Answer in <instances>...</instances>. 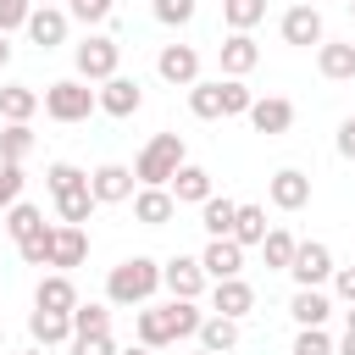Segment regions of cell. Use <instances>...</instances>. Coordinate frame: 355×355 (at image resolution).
<instances>
[{
    "label": "cell",
    "mask_w": 355,
    "mask_h": 355,
    "mask_svg": "<svg viewBox=\"0 0 355 355\" xmlns=\"http://www.w3.org/2000/svg\"><path fill=\"white\" fill-rule=\"evenodd\" d=\"M155 288H161V261H150V255H128L105 277V300L111 305H150Z\"/></svg>",
    "instance_id": "obj_1"
},
{
    "label": "cell",
    "mask_w": 355,
    "mask_h": 355,
    "mask_svg": "<svg viewBox=\"0 0 355 355\" xmlns=\"http://www.w3.org/2000/svg\"><path fill=\"white\" fill-rule=\"evenodd\" d=\"M183 161H189V155H183V133H155V139L139 150L133 178H139L144 189H166V183H172V172H178Z\"/></svg>",
    "instance_id": "obj_2"
},
{
    "label": "cell",
    "mask_w": 355,
    "mask_h": 355,
    "mask_svg": "<svg viewBox=\"0 0 355 355\" xmlns=\"http://www.w3.org/2000/svg\"><path fill=\"white\" fill-rule=\"evenodd\" d=\"M89 111H100V89H89L83 78H55L44 89V116L50 122H89Z\"/></svg>",
    "instance_id": "obj_3"
},
{
    "label": "cell",
    "mask_w": 355,
    "mask_h": 355,
    "mask_svg": "<svg viewBox=\"0 0 355 355\" xmlns=\"http://www.w3.org/2000/svg\"><path fill=\"white\" fill-rule=\"evenodd\" d=\"M72 67H78L83 83H105V78H116V67H122V44H116L111 33H89L83 44H72Z\"/></svg>",
    "instance_id": "obj_4"
},
{
    "label": "cell",
    "mask_w": 355,
    "mask_h": 355,
    "mask_svg": "<svg viewBox=\"0 0 355 355\" xmlns=\"http://www.w3.org/2000/svg\"><path fill=\"white\" fill-rule=\"evenodd\" d=\"M288 277H294L300 288H322V283H333V250H327L322 239H305V244L294 250V261H288Z\"/></svg>",
    "instance_id": "obj_5"
},
{
    "label": "cell",
    "mask_w": 355,
    "mask_h": 355,
    "mask_svg": "<svg viewBox=\"0 0 355 355\" xmlns=\"http://www.w3.org/2000/svg\"><path fill=\"white\" fill-rule=\"evenodd\" d=\"M205 266H200V255H172V261H161V288L172 294V300H200L205 294Z\"/></svg>",
    "instance_id": "obj_6"
},
{
    "label": "cell",
    "mask_w": 355,
    "mask_h": 355,
    "mask_svg": "<svg viewBox=\"0 0 355 355\" xmlns=\"http://www.w3.org/2000/svg\"><path fill=\"white\" fill-rule=\"evenodd\" d=\"M277 33H283V44H294V50H311V44H322V39H327V28H322V11H316V6H288V11H283V22H277Z\"/></svg>",
    "instance_id": "obj_7"
},
{
    "label": "cell",
    "mask_w": 355,
    "mask_h": 355,
    "mask_svg": "<svg viewBox=\"0 0 355 355\" xmlns=\"http://www.w3.org/2000/svg\"><path fill=\"white\" fill-rule=\"evenodd\" d=\"M155 72H161L172 89H189V83H200V50H194V44H161Z\"/></svg>",
    "instance_id": "obj_8"
},
{
    "label": "cell",
    "mask_w": 355,
    "mask_h": 355,
    "mask_svg": "<svg viewBox=\"0 0 355 355\" xmlns=\"http://www.w3.org/2000/svg\"><path fill=\"white\" fill-rule=\"evenodd\" d=\"M133 166H122V161H105V166H94L89 172V189H94V200L100 205H122V200H133Z\"/></svg>",
    "instance_id": "obj_9"
},
{
    "label": "cell",
    "mask_w": 355,
    "mask_h": 355,
    "mask_svg": "<svg viewBox=\"0 0 355 355\" xmlns=\"http://www.w3.org/2000/svg\"><path fill=\"white\" fill-rule=\"evenodd\" d=\"M266 200H272L277 211H305V205H311V178H305L300 166H283V172H272Z\"/></svg>",
    "instance_id": "obj_10"
},
{
    "label": "cell",
    "mask_w": 355,
    "mask_h": 355,
    "mask_svg": "<svg viewBox=\"0 0 355 355\" xmlns=\"http://www.w3.org/2000/svg\"><path fill=\"white\" fill-rule=\"evenodd\" d=\"M200 266H205L211 283H222V277H244V244H239L233 233H227V239H211L205 255H200Z\"/></svg>",
    "instance_id": "obj_11"
},
{
    "label": "cell",
    "mask_w": 355,
    "mask_h": 355,
    "mask_svg": "<svg viewBox=\"0 0 355 355\" xmlns=\"http://www.w3.org/2000/svg\"><path fill=\"white\" fill-rule=\"evenodd\" d=\"M67 28H72L67 6H33V17H28V39H33L39 50H55V44H67Z\"/></svg>",
    "instance_id": "obj_12"
},
{
    "label": "cell",
    "mask_w": 355,
    "mask_h": 355,
    "mask_svg": "<svg viewBox=\"0 0 355 355\" xmlns=\"http://www.w3.org/2000/svg\"><path fill=\"white\" fill-rule=\"evenodd\" d=\"M139 105H144L139 78H122V72H116V78H105V83H100V111H105V116H133Z\"/></svg>",
    "instance_id": "obj_13"
},
{
    "label": "cell",
    "mask_w": 355,
    "mask_h": 355,
    "mask_svg": "<svg viewBox=\"0 0 355 355\" xmlns=\"http://www.w3.org/2000/svg\"><path fill=\"white\" fill-rule=\"evenodd\" d=\"M250 128H255V133H266V139L288 133V128H294V100H283V94L255 100V105H250Z\"/></svg>",
    "instance_id": "obj_14"
},
{
    "label": "cell",
    "mask_w": 355,
    "mask_h": 355,
    "mask_svg": "<svg viewBox=\"0 0 355 355\" xmlns=\"http://www.w3.org/2000/svg\"><path fill=\"white\" fill-rule=\"evenodd\" d=\"M178 216V200H172V189H133V222H144V227H166Z\"/></svg>",
    "instance_id": "obj_15"
},
{
    "label": "cell",
    "mask_w": 355,
    "mask_h": 355,
    "mask_svg": "<svg viewBox=\"0 0 355 355\" xmlns=\"http://www.w3.org/2000/svg\"><path fill=\"white\" fill-rule=\"evenodd\" d=\"M211 311L216 316H250L255 311V288L244 283V277H222V283H211Z\"/></svg>",
    "instance_id": "obj_16"
},
{
    "label": "cell",
    "mask_w": 355,
    "mask_h": 355,
    "mask_svg": "<svg viewBox=\"0 0 355 355\" xmlns=\"http://www.w3.org/2000/svg\"><path fill=\"white\" fill-rule=\"evenodd\" d=\"M316 72L327 83H349L355 78V44L349 39H322L316 44Z\"/></svg>",
    "instance_id": "obj_17"
},
{
    "label": "cell",
    "mask_w": 355,
    "mask_h": 355,
    "mask_svg": "<svg viewBox=\"0 0 355 355\" xmlns=\"http://www.w3.org/2000/svg\"><path fill=\"white\" fill-rule=\"evenodd\" d=\"M216 55H222V78H244V72H255V61H261V44H255L250 33H227Z\"/></svg>",
    "instance_id": "obj_18"
},
{
    "label": "cell",
    "mask_w": 355,
    "mask_h": 355,
    "mask_svg": "<svg viewBox=\"0 0 355 355\" xmlns=\"http://www.w3.org/2000/svg\"><path fill=\"white\" fill-rule=\"evenodd\" d=\"M166 189H172V200H178V205H205V200H211V172H205V166H194V161H183V166L172 172V183H166Z\"/></svg>",
    "instance_id": "obj_19"
},
{
    "label": "cell",
    "mask_w": 355,
    "mask_h": 355,
    "mask_svg": "<svg viewBox=\"0 0 355 355\" xmlns=\"http://www.w3.org/2000/svg\"><path fill=\"white\" fill-rule=\"evenodd\" d=\"M83 255H89V233L78 222H61L55 227V244H50V266L72 272V266H83Z\"/></svg>",
    "instance_id": "obj_20"
},
{
    "label": "cell",
    "mask_w": 355,
    "mask_h": 355,
    "mask_svg": "<svg viewBox=\"0 0 355 355\" xmlns=\"http://www.w3.org/2000/svg\"><path fill=\"white\" fill-rule=\"evenodd\" d=\"M28 333H33L39 349H50V344H72V316H67V311H44V305H33Z\"/></svg>",
    "instance_id": "obj_21"
},
{
    "label": "cell",
    "mask_w": 355,
    "mask_h": 355,
    "mask_svg": "<svg viewBox=\"0 0 355 355\" xmlns=\"http://www.w3.org/2000/svg\"><path fill=\"white\" fill-rule=\"evenodd\" d=\"M33 305H44V311H78V288H72V277L67 272H50V277H39V288H33Z\"/></svg>",
    "instance_id": "obj_22"
},
{
    "label": "cell",
    "mask_w": 355,
    "mask_h": 355,
    "mask_svg": "<svg viewBox=\"0 0 355 355\" xmlns=\"http://www.w3.org/2000/svg\"><path fill=\"white\" fill-rule=\"evenodd\" d=\"M288 316H294L300 327H327V316H333V300H327L322 288H294V300H288Z\"/></svg>",
    "instance_id": "obj_23"
},
{
    "label": "cell",
    "mask_w": 355,
    "mask_h": 355,
    "mask_svg": "<svg viewBox=\"0 0 355 355\" xmlns=\"http://www.w3.org/2000/svg\"><path fill=\"white\" fill-rule=\"evenodd\" d=\"M133 333H139V344H150V349L178 344V338H172V322H166V305H144V311L133 316Z\"/></svg>",
    "instance_id": "obj_24"
},
{
    "label": "cell",
    "mask_w": 355,
    "mask_h": 355,
    "mask_svg": "<svg viewBox=\"0 0 355 355\" xmlns=\"http://www.w3.org/2000/svg\"><path fill=\"white\" fill-rule=\"evenodd\" d=\"M233 222H239V200H227V194H211V200L200 205V227H205L211 239H227V233H233Z\"/></svg>",
    "instance_id": "obj_25"
},
{
    "label": "cell",
    "mask_w": 355,
    "mask_h": 355,
    "mask_svg": "<svg viewBox=\"0 0 355 355\" xmlns=\"http://www.w3.org/2000/svg\"><path fill=\"white\" fill-rule=\"evenodd\" d=\"M39 105H44V94L28 89V83H6V89H0V116H6V122H28Z\"/></svg>",
    "instance_id": "obj_26"
},
{
    "label": "cell",
    "mask_w": 355,
    "mask_h": 355,
    "mask_svg": "<svg viewBox=\"0 0 355 355\" xmlns=\"http://www.w3.org/2000/svg\"><path fill=\"white\" fill-rule=\"evenodd\" d=\"M189 111L200 116V122H216L222 116V78H200V83H189Z\"/></svg>",
    "instance_id": "obj_27"
},
{
    "label": "cell",
    "mask_w": 355,
    "mask_h": 355,
    "mask_svg": "<svg viewBox=\"0 0 355 355\" xmlns=\"http://www.w3.org/2000/svg\"><path fill=\"white\" fill-rule=\"evenodd\" d=\"M294 250H300V239H294L288 227H266V239H261V255H266V266H272V272H288Z\"/></svg>",
    "instance_id": "obj_28"
},
{
    "label": "cell",
    "mask_w": 355,
    "mask_h": 355,
    "mask_svg": "<svg viewBox=\"0 0 355 355\" xmlns=\"http://www.w3.org/2000/svg\"><path fill=\"white\" fill-rule=\"evenodd\" d=\"M166 322H172V338H200V300H166Z\"/></svg>",
    "instance_id": "obj_29"
},
{
    "label": "cell",
    "mask_w": 355,
    "mask_h": 355,
    "mask_svg": "<svg viewBox=\"0 0 355 355\" xmlns=\"http://www.w3.org/2000/svg\"><path fill=\"white\" fill-rule=\"evenodd\" d=\"M200 344H205V349H216V355H227V349L239 344V322H233V316H216V311H211V316L200 322Z\"/></svg>",
    "instance_id": "obj_30"
},
{
    "label": "cell",
    "mask_w": 355,
    "mask_h": 355,
    "mask_svg": "<svg viewBox=\"0 0 355 355\" xmlns=\"http://www.w3.org/2000/svg\"><path fill=\"white\" fill-rule=\"evenodd\" d=\"M261 17H266V0H222V22H227V33H250Z\"/></svg>",
    "instance_id": "obj_31"
},
{
    "label": "cell",
    "mask_w": 355,
    "mask_h": 355,
    "mask_svg": "<svg viewBox=\"0 0 355 355\" xmlns=\"http://www.w3.org/2000/svg\"><path fill=\"white\" fill-rule=\"evenodd\" d=\"M83 183H89V172H83V166H72V161H50V166H44V189H50L55 200H61V194H72V189H83Z\"/></svg>",
    "instance_id": "obj_32"
},
{
    "label": "cell",
    "mask_w": 355,
    "mask_h": 355,
    "mask_svg": "<svg viewBox=\"0 0 355 355\" xmlns=\"http://www.w3.org/2000/svg\"><path fill=\"white\" fill-rule=\"evenodd\" d=\"M39 227H44V211H39V205H28V200H17V205L6 211V233H11L17 244H22V239H33Z\"/></svg>",
    "instance_id": "obj_33"
},
{
    "label": "cell",
    "mask_w": 355,
    "mask_h": 355,
    "mask_svg": "<svg viewBox=\"0 0 355 355\" xmlns=\"http://www.w3.org/2000/svg\"><path fill=\"white\" fill-rule=\"evenodd\" d=\"M33 150V128L28 122H6L0 128V161H28Z\"/></svg>",
    "instance_id": "obj_34"
},
{
    "label": "cell",
    "mask_w": 355,
    "mask_h": 355,
    "mask_svg": "<svg viewBox=\"0 0 355 355\" xmlns=\"http://www.w3.org/2000/svg\"><path fill=\"white\" fill-rule=\"evenodd\" d=\"M94 205H100V200H94V189H89V183H83V189H72V194H61V200H55V211H61V222H78V227H83V222H89V216H94Z\"/></svg>",
    "instance_id": "obj_35"
},
{
    "label": "cell",
    "mask_w": 355,
    "mask_h": 355,
    "mask_svg": "<svg viewBox=\"0 0 355 355\" xmlns=\"http://www.w3.org/2000/svg\"><path fill=\"white\" fill-rule=\"evenodd\" d=\"M233 239L250 250V244H261L266 239V211L261 205H239V222H233Z\"/></svg>",
    "instance_id": "obj_36"
},
{
    "label": "cell",
    "mask_w": 355,
    "mask_h": 355,
    "mask_svg": "<svg viewBox=\"0 0 355 355\" xmlns=\"http://www.w3.org/2000/svg\"><path fill=\"white\" fill-rule=\"evenodd\" d=\"M250 105H255L250 83L244 78H222V116H250Z\"/></svg>",
    "instance_id": "obj_37"
},
{
    "label": "cell",
    "mask_w": 355,
    "mask_h": 355,
    "mask_svg": "<svg viewBox=\"0 0 355 355\" xmlns=\"http://www.w3.org/2000/svg\"><path fill=\"white\" fill-rule=\"evenodd\" d=\"M50 244H55V227L44 222V227H39L33 239H22V244H17V255H22V266H50Z\"/></svg>",
    "instance_id": "obj_38"
},
{
    "label": "cell",
    "mask_w": 355,
    "mask_h": 355,
    "mask_svg": "<svg viewBox=\"0 0 355 355\" xmlns=\"http://www.w3.org/2000/svg\"><path fill=\"white\" fill-rule=\"evenodd\" d=\"M72 333H111V311L94 305V300H89V305L78 300V311H72Z\"/></svg>",
    "instance_id": "obj_39"
},
{
    "label": "cell",
    "mask_w": 355,
    "mask_h": 355,
    "mask_svg": "<svg viewBox=\"0 0 355 355\" xmlns=\"http://www.w3.org/2000/svg\"><path fill=\"white\" fill-rule=\"evenodd\" d=\"M333 349H338V344L327 338V327H300V333H294V349H288V355H333Z\"/></svg>",
    "instance_id": "obj_40"
},
{
    "label": "cell",
    "mask_w": 355,
    "mask_h": 355,
    "mask_svg": "<svg viewBox=\"0 0 355 355\" xmlns=\"http://www.w3.org/2000/svg\"><path fill=\"white\" fill-rule=\"evenodd\" d=\"M22 161H0V211H11L17 200H22Z\"/></svg>",
    "instance_id": "obj_41"
},
{
    "label": "cell",
    "mask_w": 355,
    "mask_h": 355,
    "mask_svg": "<svg viewBox=\"0 0 355 355\" xmlns=\"http://www.w3.org/2000/svg\"><path fill=\"white\" fill-rule=\"evenodd\" d=\"M150 11H155V22H166V28H183V22H194V0H155Z\"/></svg>",
    "instance_id": "obj_42"
},
{
    "label": "cell",
    "mask_w": 355,
    "mask_h": 355,
    "mask_svg": "<svg viewBox=\"0 0 355 355\" xmlns=\"http://www.w3.org/2000/svg\"><path fill=\"white\" fill-rule=\"evenodd\" d=\"M72 355H116L111 333H72Z\"/></svg>",
    "instance_id": "obj_43"
},
{
    "label": "cell",
    "mask_w": 355,
    "mask_h": 355,
    "mask_svg": "<svg viewBox=\"0 0 355 355\" xmlns=\"http://www.w3.org/2000/svg\"><path fill=\"white\" fill-rule=\"evenodd\" d=\"M67 17H78V22H105L111 17V0H67Z\"/></svg>",
    "instance_id": "obj_44"
},
{
    "label": "cell",
    "mask_w": 355,
    "mask_h": 355,
    "mask_svg": "<svg viewBox=\"0 0 355 355\" xmlns=\"http://www.w3.org/2000/svg\"><path fill=\"white\" fill-rule=\"evenodd\" d=\"M28 17H33V0H0V28L11 33V28H28Z\"/></svg>",
    "instance_id": "obj_45"
},
{
    "label": "cell",
    "mask_w": 355,
    "mask_h": 355,
    "mask_svg": "<svg viewBox=\"0 0 355 355\" xmlns=\"http://www.w3.org/2000/svg\"><path fill=\"white\" fill-rule=\"evenodd\" d=\"M333 294L344 305H355V266H333Z\"/></svg>",
    "instance_id": "obj_46"
},
{
    "label": "cell",
    "mask_w": 355,
    "mask_h": 355,
    "mask_svg": "<svg viewBox=\"0 0 355 355\" xmlns=\"http://www.w3.org/2000/svg\"><path fill=\"white\" fill-rule=\"evenodd\" d=\"M338 155H344V161H355V116H344V122H338Z\"/></svg>",
    "instance_id": "obj_47"
},
{
    "label": "cell",
    "mask_w": 355,
    "mask_h": 355,
    "mask_svg": "<svg viewBox=\"0 0 355 355\" xmlns=\"http://www.w3.org/2000/svg\"><path fill=\"white\" fill-rule=\"evenodd\" d=\"M6 61H11V33L0 28V67H6Z\"/></svg>",
    "instance_id": "obj_48"
},
{
    "label": "cell",
    "mask_w": 355,
    "mask_h": 355,
    "mask_svg": "<svg viewBox=\"0 0 355 355\" xmlns=\"http://www.w3.org/2000/svg\"><path fill=\"white\" fill-rule=\"evenodd\" d=\"M333 355H355V333H344V344H338Z\"/></svg>",
    "instance_id": "obj_49"
},
{
    "label": "cell",
    "mask_w": 355,
    "mask_h": 355,
    "mask_svg": "<svg viewBox=\"0 0 355 355\" xmlns=\"http://www.w3.org/2000/svg\"><path fill=\"white\" fill-rule=\"evenodd\" d=\"M116 355H155L150 344H128V349H116Z\"/></svg>",
    "instance_id": "obj_50"
},
{
    "label": "cell",
    "mask_w": 355,
    "mask_h": 355,
    "mask_svg": "<svg viewBox=\"0 0 355 355\" xmlns=\"http://www.w3.org/2000/svg\"><path fill=\"white\" fill-rule=\"evenodd\" d=\"M344 316H349V327H344V333H355V305H349V311H344Z\"/></svg>",
    "instance_id": "obj_51"
},
{
    "label": "cell",
    "mask_w": 355,
    "mask_h": 355,
    "mask_svg": "<svg viewBox=\"0 0 355 355\" xmlns=\"http://www.w3.org/2000/svg\"><path fill=\"white\" fill-rule=\"evenodd\" d=\"M194 355H216V349H205V344H200V349H194Z\"/></svg>",
    "instance_id": "obj_52"
},
{
    "label": "cell",
    "mask_w": 355,
    "mask_h": 355,
    "mask_svg": "<svg viewBox=\"0 0 355 355\" xmlns=\"http://www.w3.org/2000/svg\"><path fill=\"white\" fill-rule=\"evenodd\" d=\"M33 6H61V0H33Z\"/></svg>",
    "instance_id": "obj_53"
},
{
    "label": "cell",
    "mask_w": 355,
    "mask_h": 355,
    "mask_svg": "<svg viewBox=\"0 0 355 355\" xmlns=\"http://www.w3.org/2000/svg\"><path fill=\"white\" fill-rule=\"evenodd\" d=\"M22 355H44V349H39V344H33V349H22Z\"/></svg>",
    "instance_id": "obj_54"
},
{
    "label": "cell",
    "mask_w": 355,
    "mask_h": 355,
    "mask_svg": "<svg viewBox=\"0 0 355 355\" xmlns=\"http://www.w3.org/2000/svg\"><path fill=\"white\" fill-rule=\"evenodd\" d=\"M349 17H355V0H349Z\"/></svg>",
    "instance_id": "obj_55"
}]
</instances>
